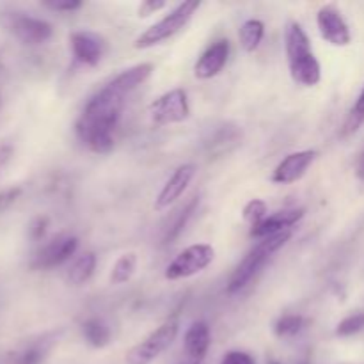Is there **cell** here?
I'll return each instance as SVG.
<instances>
[{"instance_id":"6da1fadb","label":"cell","mask_w":364,"mask_h":364,"mask_svg":"<svg viewBox=\"0 0 364 364\" xmlns=\"http://www.w3.org/2000/svg\"><path fill=\"white\" fill-rule=\"evenodd\" d=\"M124 107V96L109 84L87 102L77 121V135L91 151L105 155L114 148V130Z\"/></svg>"},{"instance_id":"7a4b0ae2","label":"cell","mask_w":364,"mask_h":364,"mask_svg":"<svg viewBox=\"0 0 364 364\" xmlns=\"http://www.w3.org/2000/svg\"><path fill=\"white\" fill-rule=\"evenodd\" d=\"M284 48H287L290 75L297 84L313 87L322 78L320 63L315 57L308 34L297 21H290L284 31Z\"/></svg>"},{"instance_id":"3957f363","label":"cell","mask_w":364,"mask_h":364,"mask_svg":"<svg viewBox=\"0 0 364 364\" xmlns=\"http://www.w3.org/2000/svg\"><path fill=\"white\" fill-rule=\"evenodd\" d=\"M290 238L291 230L281 231V233L272 235V237L262 238V242L235 269L233 276L230 277V283H228V294H238L240 290H244L251 283L252 277L259 272V269L269 262L270 256L276 255L283 245H287V242Z\"/></svg>"},{"instance_id":"277c9868","label":"cell","mask_w":364,"mask_h":364,"mask_svg":"<svg viewBox=\"0 0 364 364\" xmlns=\"http://www.w3.org/2000/svg\"><path fill=\"white\" fill-rule=\"evenodd\" d=\"M199 6H201L199 0H188V2L180 4V6L174 7L167 16H164L162 20L156 21L155 25H151L148 31L142 32V34L135 39L134 46L135 48H151V46L173 38V36L178 34L181 28L187 27L191 18L194 16L196 11L199 9Z\"/></svg>"},{"instance_id":"5b68a950","label":"cell","mask_w":364,"mask_h":364,"mask_svg":"<svg viewBox=\"0 0 364 364\" xmlns=\"http://www.w3.org/2000/svg\"><path fill=\"white\" fill-rule=\"evenodd\" d=\"M178 336V322L176 320H167L166 323L153 331L151 334L144 338L141 343L132 347L127 354V364H149L155 361L160 354L167 350L173 345Z\"/></svg>"},{"instance_id":"8992f818","label":"cell","mask_w":364,"mask_h":364,"mask_svg":"<svg viewBox=\"0 0 364 364\" xmlns=\"http://www.w3.org/2000/svg\"><path fill=\"white\" fill-rule=\"evenodd\" d=\"M215 258V249L210 244H194L181 251L166 269V279L176 281L203 272Z\"/></svg>"},{"instance_id":"52a82bcc","label":"cell","mask_w":364,"mask_h":364,"mask_svg":"<svg viewBox=\"0 0 364 364\" xmlns=\"http://www.w3.org/2000/svg\"><path fill=\"white\" fill-rule=\"evenodd\" d=\"M188 116H191V107H188L187 92L183 89H173L149 105V117L156 127L183 123L185 119H188Z\"/></svg>"},{"instance_id":"ba28073f","label":"cell","mask_w":364,"mask_h":364,"mask_svg":"<svg viewBox=\"0 0 364 364\" xmlns=\"http://www.w3.org/2000/svg\"><path fill=\"white\" fill-rule=\"evenodd\" d=\"M320 36L334 46H347L352 41L350 28L334 6H323L316 14Z\"/></svg>"},{"instance_id":"9c48e42d","label":"cell","mask_w":364,"mask_h":364,"mask_svg":"<svg viewBox=\"0 0 364 364\" xmlns=\"http://www.w3.org/2000/svg\"><path fill=\"white\" fill-rule=\"evenodd\" d=\"M242 142V130L238 124L220 123L208 132L203 141L208 159H219L233 151Z\"/></svg>"},{"instance_id":"30bf717a","label":"cell","mask_w":364,"mask_h":364,"mask_svg":"<svg viewBox=\"0 0 364 364\" xmlns=\"http://www.w3.org/2000/svg\"><path fill=\"white\" fill-rule=\"evenodd\" d=\"M316 155H318V153H316L315 149H304V151L290 153L287 159H283L277 164V167L272 173V181L279 185L295 183V181H299L306 173H308L311 164L315 162Z\"/></svg>"},{"instance_id":"8fae6325","label":"cell","mask_w":364,"mask_h":364,"mask_svg":"<svg viewBox=\"0 0 364 364\" xmlns=\"http://www.w3.org/2000/svg\"><path fill=\"white\" fill-rule=\"evenodd\" d=\"M71 50L78 64L96 66L105 53V39L91 31H77L71 34Z\"/></svg>"},{"instance_id":"7c38bea8","label":"cell","mask_w":364,"mask_h":364,"mask_svg":"<svg viewBox=\"0 0 364 364\" xmlns=\"http://www.w3.org/2000/svg\"><path fill=\"white\" fill-rule=\"evenodd\" d=\"M196 173H198V167L194 164H183V166L178 167L173 176L167 180V183L164 185L162 191L159 192V196H156L155 210H166L174 201H178L181 198V194L187 191V187L191 185Z\"/></svg>"},{"instance_id":"4fadbf2b","label":"cell","mask_w":364,"mask_h":364,"mask_svg":"<svg viewBox=\"0 0 364 364\" xmlns=\"http://www.w3.org/2000/svg\"><path fill=\"white\" fill-rule=\"evenodd\" d=\"M228 57H230V43H228V39H219L213 45H210L198 59L194 66L196 77L201 78V80H208V78L219 75L223 68L226 66Z\"/></svg>"},{"instance_id":"5bb4252c","label":"cell","mask_w":364,"mask_h":364,"mask_svg":"<svg viewBox=\"0 0 364 364\" xmlns=\"http://www.w3.org/2000/svg\"><path fill=\"white\" fill-rule=\"evenodd\" d=\"M302 217H304V210L302 208L281 210V212L272 213V215L265 217L259 224L252 226L251 237L267 238L276 233H281V231L291 230V226H295Z\"/></svg>"},{"instance_id":"9a60e30c","label":"cell","mask_w":364,"mask_h":364,"mask_svg":"<svg viewBox=\"0 0 364 364\" xmlns=\"http://www.w3.org/2000/svg\"><path fill=\"white\" fill-rule=\"evenodd\" d=\"M210 343H212V333H210L208 323L203 320L192 323L185 334V354L188 361L205 363Z\"/></svg>"},{"instance_id":"2e32d148","label":"cell","mask_w":364,"mask_h":364,"mask_svg":"<svg viewBox=\"0 0 364 364\" xmlns=\"http://www.w3.org/2000/svg\"><path fill=\"white\" fill-rule=\"evenodd\" d=\"M78 249V238L73 235H60V237L53 238L48 245L39 255V267H57L70 259L71 256L77 252Z\"/></svg>"},{"instance_id":"e0dca14e","label":"cell","mask_w":364,"mask_h":364,"mask_svg":"<svg viewBox=\"0 0 364 364\" xmlns=\"http://www.w3.org/2000/svg\"><path fill=\"white\" fill-rule=\"evenodd\" d=\"M153 73V64L151 63H141V64H135V66L128 68V70L121 71L117 77H114L112 80L109 82L110 87L114 91H117L119 95H128L132 92L134 89H137L139 85L144 84Z\"/></svg>"},{"instance_id":"ac0fdd59","label":"cell","mask_w":364,"mask_h":364,"mask_svg":"<svg viewBox=\"0 0 364 364\" xmlns=\"http://www.w3.org/2000/svg\"><path fill=\"white\" fill-rule=\"evenodd\" d=\"M198 205H199V196H194V198L188 199L185 205H181L180 208H176L173 213H171L169 219H167L166 228H164V233H162V244L164 245L173 244V242L180 237V233L185 230V226H187L188 220H191V217L194 215Z\"/></svg>"},{"instance_id":"d6986e66","label":"cell","mask_w":364,"mask_h":364,"mask_svg":"<svg viewBox=\"0 0 364 364\" xmlns=\"http://www.w3.org/2000/svg\"><path fill=\"white\" fill-rule=\"evenodd\" d=\"M82 334H84L85 341L95 348H103L110 343L112 340V333H110L109 326L102 322L100 318H89L82 323Z\"/></svg>"},{"instance_id":"ffe728a7","label":"cell","mask_w":364,"mask_h":364,"mask_svg":"<svg viewBox=\"0 0 364 364\" xmlns=\"http://www.w3.org/2000/svg\"><path fill=\"white\" fill-rule=\"evenodd\" d=\"M96 269V256L95 252H84L82 256H78L75 259L73 265L68 270V281L75 287H80V284L87 283L91 279L92 272Z\"/></svg>"},{"instance_id":"44dd1931","label":"cell","mask_w":364,"mask_h":364,"mask_svg":"<svg viewBox=\"0 0 364 364\" xmlns=\"http://www.w3.org/2000/svg\"><path fill=\"white\" fill-rule=\"evenodd\" d=\"M263 34H265V25L259 20H247L240 27L238 38H240V45L245 52H255L262 43Z\"/></svg>"},{"instance_id":"7402d4cb","label":"cell","mask_w":364,"mask_h":364,"mask_svg":"<svg viewBox=\"0 0 364 364\" xmlns=\"http://www.w3.org/2000/svg\"><path fill=\"white\" fill-rule=\"evenodd\" d=\"M135 267H137V256L134 252H128V255L119 256L116 263L112 267V272H110V283L112 284H123L127 281H130V277L134 276Z\"/></svg>"},{"instance_id":"603a6c76","label":"cell","mask_w":364,"mask_h":364,"mask_svg":"<svg viewBox=\"0 0 364 364\" xmlns=\"http://www.w3.org/2000/svg\"><path fill=\"white\" fill-rule=\"evenodd\" d=\"M306 326V318L301 315H284L274 323V333L279 338L297 336Z\"/></svg>"},{"instance_id":"cb8c5ba5","label":"cell","mask_w":364,"mask_h":364,"mask_svg":"<svg viewBox=\"0 0 364 364\" xmlns=\"http://www.w3.org/2000/svg\"><path fill=\"white\" fill-rule=\"evenodd\" d=\"M364 123V87L363 91L359 92L358 100H355L354 107L350 109V114H348L347 121L343 124V135H350L358 132V128Z\"/></svg>"},{"instance_id":"d4e9b609","label":"cell","mask_w":364,"mask_h":364,"mask_svg":"<svg viewBox=\"0 0 364 364\" xmlns=\"http://www.w3.org/2000/svg\"><path fill=\"white\" fill-rule=\"evenodd\" d=\"M361 331H364V311L354 313V315L341 320L336 327V336L348 338L354 336V334H359Z\"/></svg>"},{"instance_id":"484cf974","label":"cell","mask_w":364,"mask_h":364,"mask_svg":"<svg viewBox=\"0 0 364 364\" xmlns=\"http://www.w3.org/2000/svg\"><path fill=\"white\" fill-rule=\"evenodd\" d=\"M242 215H244V219L247 220L251 226L259 224L267 217L265 201H262V199H251V201L244 206V212H242Z\"/></svg>"},{"instance_id":"4316f807","label":"cell","mask_w":364,"mask_h":364,"mask_svg":"<svg viewBox=\"0 0 364 364\" xmlns=\"http://www.w3.org/2000/svg\"><path fill=\"white\" fill-rule=\"evenodd\" d=\"M220 364H256V361L252 359L251 354H247V352L233 350L228 352V354L224 355Z\"/></svg>"},{"instance_id":"83f0119b","label":"cell","mask_w":364,"mask_h":364,"mask_svg":"<svg viewBox=\"0 0 364 364\" xmlns=\"http://www.w3.org/2000/svg\"><path fill=\"white\" fill-rule=\"evenodd\" d=\"M166 7V2L164 0H146V2H142L141 6H139V16L146 18L149 16V14L156 13V11L164 9Z\"/></svg>"},{"instance_id":"f1b7e54d","label":"cell","mask_w":364,"mask_h":364,"mask_svg":"<svg viewBox=\"0 0 364 364\" xmlns=\"http://www.w3.org/2000/svg\"><path fill=\"white\" fill-rule=\"evenodd\" d=\"M48 7L55 11H75L80 9L82 2L80 0H57V2H50Z\"/></svg>"},{"instance_id":"f546056e","label":"cell","mask_w":364,"mask_h":364,"mask_svg":"<svg viewBox=\"0 0 364 364\" xmlns=\"http://www.w3.org/2000/svg\"><path fill=\"white\" fill-rule=\"evenodd\" d=\"M355 174H358L359 180L364 181V151L359 156V162H358V169H355Z\"/></svg>"},{"instance_id":"4dcf8cb0","label":"cell","mask_w":364,"mask_h":364,"mask_svg":"<svg viewBox=\"0 0 364 364\" xmlns=\"http://www.w3.org/2000/svg\"><path fill=\"white\" fill-rule=\"evenodd\" d=\"M180 364H203V363H192V361H188V359H187V361H183V363H180Z\"/></svg>"},{"instance_id":"1f68e13d","label":"cell","mask_w":364,"mask_h":364,"mask_svg":"<svg viewBox=\"0 0 364 364\" xmlns=\"http://www.w3.org/2000/svg\"><path fill=\"white\" fill-rule=\"evenodd\" d=\"M267 364H279V363H277V361H269Z\"/></svg>"},{"instance_id":"d6a6232c","label":"cell","mask_w":364,"mask_h":364,"mask_svg":"<svg viewBox=\"0 0 364 364\" xmlns=\"http://www.w3.org/2000/svg\"><path fill=\"white\" fill-rule=\"evenodd\" d=\"M302 364H308V363H302Z\"/></svg>"}]
</instances>
